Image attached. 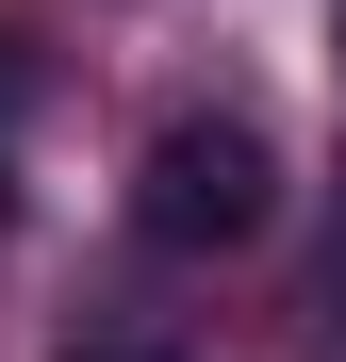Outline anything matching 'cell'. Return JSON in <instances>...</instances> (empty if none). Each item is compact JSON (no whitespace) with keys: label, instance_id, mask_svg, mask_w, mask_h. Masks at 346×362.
I'll return each instance as SVG.
<instances>
[{"label":"cell","instance_id":"obj_2","mask_svg":"<svg viewBox=\"0 0 346 362\" xmlns=\"http://www.w3.org/2000/svg\"><path fill=\"white\" fill-rule=\"evenodd\" d=\"M17 115H33V33L0 17V132H17Z\"/></svg>","mask_w":346,"mask_h":362},{"label":"cell","instance_id":"obj_3","mask_svg":"<svg viewBox=\"0 0 346 362\" xmlns=\"http://www.w3.org/2000/svg\"><path fill=\"white\" fill-rule=\"evenodd\" d=\"M67 362H165V346H67Z\"/></svg>","mask_w":346,"mask_h":362},{"label":"cell","instance_id":"obj_1","mask_svg":"<svg viewBox=\"0 0 346 362\" xmlns=\"http://www.w3.org/2000/svg\"><path fill=\"white\" fill-rule=\"evenodd\" d=\"M264 214H280V148H264V115H165V132L132 148V230H149L165 264H231Z\"/></svg>","mask_w":346,"mask_h":362}]
</instances>
